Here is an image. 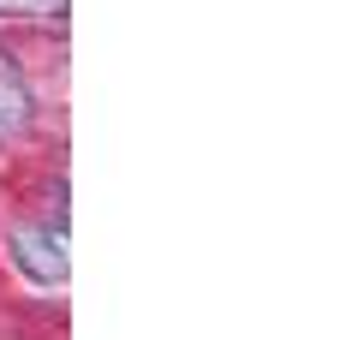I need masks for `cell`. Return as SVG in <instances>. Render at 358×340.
Returning <instances> with one entry per match:
<instances>
[{"instance_id":"obj_2","label":"cell","mask_w":358,"mask_h":340,"mask_svg":"<svg viewBox=\"0 0 358 340\" xmlns=\"http://www.w3.org/2000/svg\"><path fill=\"white\" fill-rule=\"evenodd\" d=\"M18 132H30V84L13 54H0V143H13Z\"/></svg>"},{"instance_id":"obj_1","label":"cell","mask_w":358,"mask_h":340,"mask_svg":"<svg viewBox=\"0 0 358 340\" xmlns=\"http://www.w3.org/2000/svg\"><path fill=\"white\" fill-rule=\"evenodd\" d=\"M13 257H18V269H24L36 287H66V233L60 227H42V221L18 227Z\"/></svg>"},{"instance_id":"obj_3","label":"cell","mask_w":358,"mask_h":340,"mask_svg":"<svg viewBox=\"0 0 358 340\" xmlns=\"http://www.w3.org/2000/svg\"><path fill=\"white\" fill-rule=\"evenodd\" d=\"M66 0H0V18H60Z\"/></svg>"}]
</instances>
